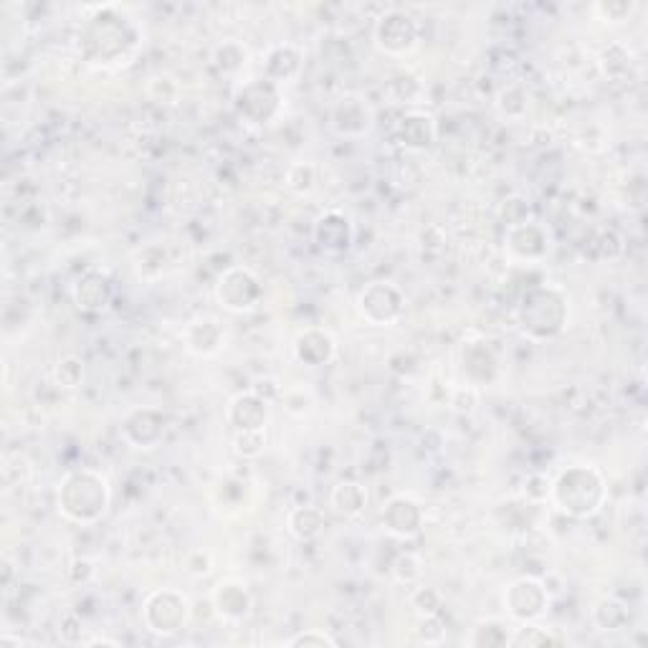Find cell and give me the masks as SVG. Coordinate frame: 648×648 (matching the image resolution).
<instances>
[{
	"mask_svg": "<svg viewBox=\"0 0 648 648\" xmlns=\"http://www.w3.org/2000/svg\"><path fill=\"white\" fill-rule=\"evenodd\" d=\"M550 499L565 517L593 519L608 502V481L590 464L567 466L550 486Z\"/></svg>",
	"mask_w": 648,
	"mask_h": 648,
	"instance_id": "cell-1",
	"label": "cell"
},
{
	"mask_svg": "<svg viewBox=\"0 0 648 648\" xmlns=\"http://www.w3.org/2000/svg\"><path fill=\"white\" fill-rule=\"evenodd\" d=\"M109 502H112L109 481L94 469L69 471V474L61 479L59 494H56L59 512L64 514L69 522L81 524V527L97 524L99 519L107 514Z\"/></svg>",
	"mask_w": 648,
	"mask_h": 648,
	"instance_id": "cell-2",
	"label": "cell"
},
{
	"mask_svg": "<svg viewBox=\"0 0 648 648\" xmlns=\"http://www.w3.org/2000/svg\"><path fill=\"white\" fill-rule=\"evenodd\" d=\"M570 307L567 297L557 287L527 289L517 304V327L527 340H555L565 330Z\"/></svg>",
	"mask_w": 648,
	"mask_h": 648,
	"instance_id": "cell-3",
	"label": "cell"
},
{
	"mask_svg": "<svg viewBox=\"0 0 648 648\" xmlns=\"http://www.w3.org/2000/svg\"><path fill=\"white\" fill-rule=\"evenodd\" d=\"M137 46V31L127 18L112 16V8H99L84 33H81V54L92 64H112L127 56Z\"/></svg>",
	"mask_w": 648,
	"mask_h": 648,
	"instance_id": "cell-4",
	"label": "cell"
},
{
	"mask_svg": "<svg viewBox=\"0 0 648 648\" xmlns=\"http://www.w3.org/2000/svg\"><path fill=\"white\" fill-rule=\"evenodd\" d=\"M193 616V605L183 590L160 588L147 595L142 618H145L147 631L160 638H173L180 631H185Z\"/></svg>",
	"mask_w": 648,
	"mask_h": 648,
	"instance_id": "cell-5",
	"label": "cell"
},
{
	"mask_svg": "<svg viewBox=\"0 0 648 648\" xmlns=\"http://www.w3.org/2000/svg\"><path fill=\"white\" fill-rule=\"evenodd\" d=\"M281 87L269 81L266 76L251 79L241 84L233 97V109H236L238 119H243L249 127H264L271 125L281 112Z\"/></svg>",
	"mask_w": 648,
	"mask_h": 648,
	"instance_id": "cell-6",
	"label": "cell"
},
{
	"mask_svg": "<svg viewBox=\"0 0 648 648\" xmlns=\"http://www.w3.org/2000/svg\"><path fill=\"white\" fill-rule=\"evenodd\" d=\"M264 299V284L246 266H228L216 281V302L231 314H249Z\"/></svg>",
	"mask_w": 648,
	"mask_h": 648,
	"instance_id": "cell-7",
	"label": "cell"
},
{
	"mask_svg": "<svg viewBox=\"0 0 648 648\" xmlns=\"http://www.w3.org/2000/svg\"><path fill=\"white\" fill-rule=\"evenodd\" d=\"M405 309V297L393 281H370L357 294V312L368 324L390 327L400 319Z\"/></svg>",
	"mask_w": 648,
	"mask_h": 648,
	"instance_id": "cell-8",
	"label": "cell"
},
{
	"mask_svg": "<svg viewBox=\"0 0 648 648\" xmlns=\"http://www.w3.org/2000/svg\"><path fill=\"white\" fill-rule=\"evenodd\" d=\"M418 38H421V28H418V21L411 13L393 8V11H385L375 21L373 41L388 56L411 54L418 46Z\"/></svg>",
	"mask_w": 648,
	"mask_h": 648,
	"instance_id": "cell-9",
	"label": "cell"
},
{
	"mask_svg": "<svg viewBox=\"0 0 648 648\" xmlns=\"http://www.w3.org/2000/svg\"><path fill=\"white\" fill-rule=\"evenodd\" d=\"M504 611L517 623H535L550 608V593L547 585L537 578H517L507 585L502 595Z\"/></svg>",
	"mask_w": 648,
	"mask_h": 648,
	"instance_id": "cell-10",
	"label": "cell"
},
{
	"mask_svg": "<svg viewBox=\"0 0 648 648\" xmlns=\"http://www.w3.org/2000/svg\"><path fill=\"white\" fill-rule=\"evenodd\" d=\"M332 130L347 140H360L375 127V109L360 94H345L332 104L330 112Z\"/></svg>",
	"mask_w": 648,
	"mask_h": 648,
	"instance_id": "cell-11",
	"label": "cell"
},
{
	"mask_svg": "<svg viewBox=\"0 0 648 648\" xmlns=\"http://www.w3.org/2000/svg\"><path fill=\"white\" fill-rule=\"evenodd\" d=\"M165 426H168V421H165L162 411H157L152 405H140L122 418V438L130 443L132 449H155L165 438Z\"/></svg>",
	"mask_w": 648,
	"mask_h": 648,
	"instance_id": "cell-12",
	"label": "cell"
},
{
	"mask_svg": "<svg viewBox=\"0 0 648 648\" xmlns=\"http://www.w3.org/2000/svg\"><path fill=\"white\" fill-rule=\"evenodd\" d=\"M312 238L317 249L327 256H342L355 243V226L342 211H324L312 226Z\"/></svg>",
	"mask_w": 648,
	"mask_h": 648,
	"instance_id": "cell-13",
	"label": "cell"
},
{
	"mask_svg": "<svg viewBox=\"0 0 648 648\" xmlns=\"http://www.w3.org/2000/svg\"><path fill=\"white\" fill-rule=\"evenodd\" d=\"M504 246H507L509 256L524 264H537L550 254V233L542 223L524 221L517 226L507 228L504 236Z\"/></svg>",
	"mask_w": 648,
	"mask_h": 648,
	"instance_id": "cell-14",
	"label": "cell"
},
{
	"mask_svg": "<svg viewBox=\"0 0 648 648\" xmlns=\"http://www.w3.org/2000/svg\"><path fill=\"white\" fill-rule=\"evenodd\" d=\"M269 416L271 403L256 395L254 390L238 393L228 403L226 411L228 426L233 428V433H264L266 426H269Z\"/></svg>",
	"mask_w": 648,
	"mask_h": 648,
	"instance_id": "cell-15",
	"label": "cell"
},
{
	"mask_svg": "<svg viewBox=\"0 0 648 648\" xmlns=\"http://www.w3.org/2000/svg\"><path fill=\"white\" fill-rule=\"evenodd\" d=\"M383 527L398 540H413L423 530V507L416 499L398 494L383 507Z\"/></svg>",
	"mask_w": 648,
	"mask_h": 648,
	"instance_id": "cell-16",
	"label": "cell"
},
{
	"mask_svg": "<svg viewBox=\"0 0 648 648\" xmlns=\"http://www.w3.org/2000/svg\"><path fill=\"white\" fill-rule=\"evenodd\" d=\"M395 137L408 152H426L436 145L438 125L436 117L423 109H411L398 119L395 125Z\"/></svg>",
	"mask_w": 648,
	"mask_h": 648,
	"instance_id": "cell-17",
	"label": "cell"
},
{
	"mask_svg": "<svg viewBox=\"0 0 648 648\" xmlns=\"http://www.w3.org/2000/svg\"><path fill=\"white\" fill-rule=\"evenodd\" d=\"M213 608H216L218 618L228 623H241L251 616L254 608V598H251L249 588L241 580H221L213 588Z\"/></svg>",
	"mask_w": 648,
	"mask_h": 648,
	"instance_id": "cell-18",
	"label": "cell"
},
{
	"mask_svg": "<svg viewBox=\"0 0 648 648\" xmlns=\"http://www.w3.org/2000/svg\"><path fill=\"white\" fill-rule=\"evenodd\" d=\"M112 297V284H109V279L102 271H84V274L76 279L74 287H71V299H74V304L81 312L87 314L107 312L109 304H112Z\"/></svg>",
	"mask_w": 648,
	"mask_h": 648,
	"instance_id": "cell-19",
	"label": "cell"
},
{
	"mask_svg": "<svg viewBox=\"0 0 648 648\" xmlns=\"http://www.w3.org/2000/svg\"><path fill=\"white\" fill-rule=\"evenodd\" d=\"M185 350L195 357H216L226 345V330L216 317H198L183 332Z\"/></svg>",
	"mask_w": 648,
	"mask_h": 648,
	"instance_id": "cell-20",
	"label": "cell"
},
{
	"mask_svg": "<svg viewBox=\"0 0 648 648\" xmlns=\"http://www.w3.org/2000/svg\"><path fill=\"white\" fill-rule=\"evenodd\" d=\"M337 342L335 337L330 335L322 327H307L297 335L294 340V357L297 362L307 365V368H322V365H330L335 360Z\"/></svg>",
	"mask_w": 648,
	"mask_h": 648,
	"instance_id": "cell-21",
	"label": "cell"
},
{
	"mask_svg": "<svg viewBox=\"0 0 648 648\" xmlns=\"http://www.w3.org/2000/svg\"><path fill=\"white\" fill-rule=\"evenodd\" d=\"M302 71V51L292 44H279L269 49L264 59V76L274 84H287Z\"/></svg>",
	"mask_w": 648,
	"mask_h": 648,
	"instance_id": "cell-22",
	"label": "cell"
},
{
	"mask_svg": "<svg viewBox=\"0 0 648 648\" xmlns=\"http://www.w3.org/2000/svg\"><path fill=\"white\" fill-rule=\"evenodd\" d=\"M368 489L360 484V481H337L335 486H332L330 492V507L335 509L340 517L345 519H355L360 517L365 509H368Z\"/></svg>",
	"mask_w": 648,
	"mask_h": 648,
	"instance_id": "cell-23",
	"label": "cell"
},
{
	"mask_svg": "<svg viewBox=\"0 0 648 648\" xmlns=\"http://www.w3.org/2000/svg\"><path fill=\"white\" fill-rule=\"evenodd\" d=\"M327 527V519H324V512L319 507H312V504H304V507H294L292 512L287 514V530L294 540L299 542H312L317 540L319 535Z\"/></svg>",
	"mask_w": 648,
	"mask_h": 648,
	"instance_id": "cell-24",
	"label": "cell"
},
{
	"mask_svg": "<svg viewBox=\"0 0 648 648\" xmlns=\"http://www.w3.org/2000/svg\"><path fill=\"white\" fill-rule=\"evenodd\" d=\"M512 641V633H509V626L499 618H486V621H479L474 628H471L469 646L471 648H502L509 646Z\"/></svg>",
	"mask_w": 648,
	"mask_h": 648,
	"instance_id": "cell-25",
	"label": "cell"
},
{
	"mask_svg": "<svg viewBox=\"0 0 648 648\" xmlns=\"http://www.w3.org/2000/svg\"><path fill=\"white\" fill-rule=\"evenodd\" d=\"M512 648H540V646H565V638L557 636L552 628L537 626V623H522L517 633H512Z\"/></svg>",
	"mask_w": 648,
	"mask_h": 648,
	"instance_id": "cell-26",
	"label": "cell"
},
{
	"mask_svg": "<svg viewBox=\"0 0 648 648\" xmlns=\"http://www.w3.org/2000/svg\"><path fill=\"white\" fill-rule=\"evenodd\" d=\"M135 269L140 279L145 281L160 279V276L165 274V269H168V251L162 249L160 243H150V246L137 251Z\"/></svg>",
	"mask_w": 648,
	"mask_h": 648,
	"instance_id": "cell-27",
	"label": "cell"
},
{
	"mask_svg": "<svg viewBox=\"0 0 648 648\" xmlns=\"http://www.w3.org/2000/svg\"><path fill=\"white\" fill-rule=\"evenodd\" d=\"M593 621L600 631H621V628H626L631 623V611L623 603H618V600H603L595 608Z\"/></svg>",
	"mask_w": 648,
	"mask_h": 648,
	"instance_id": "cell-28",
	"label": "cell"
},
{
	"mask_svg": "<svg viewBox=\"0 0 648 648\" xmlns=\"http://www.w3.org/2000/svg\"><path fill=\"white\" fill-rule=\"evenodd\" d=\"M87 375V365L79 355H64L54 368V383L64 390H76L84 383Z\"/></svg>",
	"mask_w": 648,
	"mask_h": 648,
	"instance_id": "cell-29",
	"label": "cell"
},
{
	"mask_svg": "<svg viewBox=\"0 0 648 648\" xmlns=\"http://www.w3.org/2000/svg\"><path fill=\"white\" fill-rule=\"evenodd\" d=\"M213 61H216L218 71H223V74H238L249 61V49L241 41H223L216 54H213Z\"/></svg>",
	"mask_w": 648,
	"mask_h": 648,
	"instance_id": "cell-30",
	"label": "cell"
},
{
	"mask_svg": "<svg viewBox=\"0 0 648 648\" xmlns=\"http://www.w3.org/2000/svg\"><path fill=\"white\" fill-rule=\"evenodd\" d=\"M284 183H287V188L297 195L312 193L314 185H317V168L307 160L292 162L287 175H284Z\"/></svg>",
	"mask_w": 648,
	"mask_h": 648,
	"instance_id": "cell-31",
	"label": "cell"
},
{
	"mask_svg": "<svg viewBox=\"0 0 648 648\" xmlns=\"http://www.w3.org/2000/svg\"><path fill=\"white\" fill-rule=\"evenodd\" d=\"M497 107L504 117L519 119L527 114V109H530V97H527V92H524L522 87H517V84H509V87H504L502 92H499Z\"/></svg>",
	"mask_w": 648,
	"mask_h": 648,
	"instance_id": "cell-32",
	"label": "cell"
},
{
	"mask_svg": "<svg viewBox=\"0 0 648 648\" xmlns=\"http://www.w3.org/2000/svg\"><path fill=\"white\" fill-rule=\"evenodd\" d=\"M421 557L413 555V552H403V555L395 557L393 562V578L403 585H413L421 580Z\"/></svg>",
	"mask_w": 648,
	"mask_h": 648,
	"instance_id": "cell-33",
	"label": "cell"
},
{
	"mask_svg": "<svg viewBox=\"0 0 648 648\" xmlns=\"http://www.w3.org/2000/svg\"><path fill=\"white\" fill-rule=\"evenodd\" d=\"M600 64H603V71L611 79H621L623 74H628V69H631V59H628L626 49L618 44L608 46V49L603 51V59H600Z\"/></svg>",
	"mask_w": 648,
	"mask_h": 648,
	"instance_id": "cell-34",
	"label": "cell"
},
{
	"mask_svg": "<svg viewBox=\"0 0 648 648\" xmlns=\"http://www.w3.org/2000/svg\"><path fill=\"white\" fill-rule=\"evenodd\" d=\"M266 449L264 433H233V451L243 459H259Z\"/></svg>",
	"mask_w": 648,
	"mask_h": 648,
	"instance_id": "cell-35",
	"label": "cell"
},
{
	"mask_svg": "<svg viewBox=\"0 0 648 648\" xmlns=\"http://www.w3.org/2000/svg\"><path fill=\"white\" fill-rule=\"evenodd\" d=\"M416 633L418 641L426 643V646H438V643L446 641V623L441 621V613L438 616H423Z\"/></svg>",
	"mask_w": 648,
	"mask_h": 648,
	"instance_id": "cell-36",
	"label": "cell"
},
{
	"mask_svg": "<svg viewBox=\"0 0 648 648\" xmlns=\"http://www.w3.org/2000/svg\"><path fill=\"white\" fill-rule=\"evenodd\" d=\"M279 400L284 403L287 413H292V416H304V413H309V408L314 405L312 393H309V390H304V388L281 390Z\"/></svg>",
	"mask_w": 648,
	"mask_h": 648,
	"instance_id": "cell-37",
	"label": "cell"
},
{
	"mask_svg": "<svg viewBox=\"0 0 648 648\" xmlns=\"http://www.w3.org/2000/svg\"><path fill=\"white\" fill-rule=\"evenodd\" d=\"M411 605L416 608L418 616H438L443 608V600L441 595H438V590L433 588H418L416 593H413L411 598Z\"/></svg>",
	"mask_w": 648,
	"mask_h": 648,
	"instance_id": "cell-38",
	"label": "cell"
},
{
	"mask_svg": "<svg viewBox=\"0 0 648 648\" xmlns=\"http://www.w3.org/2000/svg\"><path fill=\"white\" fill-rule=\"evenodd\" d=\"M287 646L289 648H337V641L330 636V633L309 628V631H302L297 633V636L289 638Z\"/></svg>",
	"mask_w": 648,
	"mask_h": 648,
	"instance_id": "cell-39",
	"label": "cell"
},
{
	"mask_svg": "<svg viewBox=\"0 0 648 648\" xmlns=\"http://www.w3.org/2000/svg\"><path fill=\"white\" fill-rule=\"evenodd\" d=\"M633 8H636V3H631V0H608V3H595L593 11L598 13L603 21H626L628 16L633 13Z\"/></svg>",
	"mask_w": 648,
	"mask_h": 648,
	"instance_id": "cell-40",
	"label": "cell"
},
{
	"mask_svg": "<svg viewBox=\"0 0 648 648\" xmlns=\"http://www.w3.org/2000/svg\"><path fill=\"white\" fill-rule=\"evenodd\" d=\"M595 249L600 251V259H616L623 254V238L613 228H605L595 238Z\"/></svg>",
	"mask_w": 648,
	"mask_h": 648,
	"instance_id": "cell-41",
	"label": "cell"
},
{
	"mask_svg": "<svg viewBox=\"0 0 648 648\" xmlns=\"http://www.w3.org/2000/svg\"><path fill=\"white\" fill-rule=\"evenodd\" d=\"M185 567H188V573L195 575V578H203V575L211 573V557L206 552H193V555L185 560Z\"/></svg>",
	"mask_w": 648,
	"mask_h": 648,
	"instance_id": "cell-42",
	"label": "cell"
},
{
	"mask_svg": "<svg viewBox=\"0 0 648 648\" xmlns=\"http://www.w3.org/2000/svg\"><path fill=\"white\" fill-rule=\"evenodd\" d=\"M89 646H119V643L107 641V638H94V641H89Z\"/></svg>",
	"mask_w": 648,
	"mask_h": 648,
	"instance_id": "cell-43",
	"label": "cell"
}]
</instances>
